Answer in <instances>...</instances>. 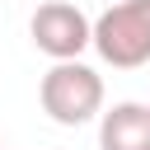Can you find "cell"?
<instances>
[{
    "label": "cell",
    "instance_id": "obj_1",
    "mask_svg": "<svg viewBox=\"0 0 150 150\" xmlns=\"http://www.w3.org/2000/svg\"><path fill=\"white\" fill-rule=\"evenodd\" d=\"M38 103L56 127H84L103 112V75L94 66L75 61H52V70L38 84Z\"/></svg>",
    "mask_w": 150,
    "mask_h": 150
},
{
    "label": "cell",
    "instance_id": "obj_2",
    "mask_svg": "<svg viewBox=\"0 0 150 150\" xmlns=\"http://www.w3.org/2000/svg\"><path fill=\"white\" fill-rule=\"evenodd\" d=\"M94 52L112 70L150 66V0H112L94 19Z\"/></svg>",
    "mask_w": 150,
    "mask_h": 150
},
{
    "label": "cell",
    "instance_id": "obj_3",
    "mask_svg": "<svg viewBox=\"0 0 150 150\" xmlns=\"http://www.w3.org/2000/svg\"><path fill=\"white\" fill-rule=\"evenodd\" d=\"M28 38L52 61H75L84 47H94V19L70 0H47L28 19Z\"/></svg>",
    "mask_w": 150,
    "mask_h": 150
},
{
    "label": "cell",
    "instance_id": "obj_4",
    "mask_svg": "<svg viewBox=\"0 0 150 150\" xmlns=\"http://www.w3.org/2000/svg\"><path fill=\"white\" fill-rule=\"evenodd\" d=\"M98 150H150V103L122 98L98 112Z\"/></svg>",
    "mask_w": 150,
    "mask_h": 150
},
{
    "label": "cell",
    "instance_id": "obj_5",
    "mask_svg": "<svg viewBox=\"0 0 150 150\" xmlns=\"http://www.w3.org/2000/svg\"><path fill=\"white\" fill-rule=\"evenodd\" d=\"M0 150H5V145H0Z\"/></svg>",
    "mask_w": 150,
    "mask_h": 150
}]
</instances>
